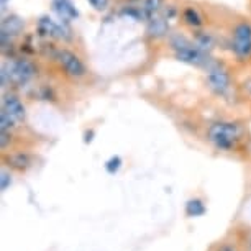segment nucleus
<instances>
[{
	"label": "nucleus",
	"instance_id": "1",
	"mask_svg": "<svg viewBox=\"0 0 251 251\" xmlns=\"http://www.w3.org/2000/svg\"><path fill=\"white\" fill-rule=\"evenodd\" d=\"M171 45L176 51V58L182 63L194 64V66H203L207 63V54L202 51L197 45L191 43L181 35H176L171 38Z\"/></svg>",
	"mask_w": 251,
	"mask_h": 251
},
{
	"label": "nucleus",
	"instance_id": "2",
	"mask_svg": "<svg viewBox=\"0 0 251 251\" xmlns=\"http://www.w3.org/2000/svg\"><path fill=\"white\" fill-rule=\"evenodd\" d=\"M238 135H240L238 126L235 123H226V122L215 123L208 130V138L220 150H230L236 141V138H238Z\"/></svg>",
	"mask_w": 251,
	"mask_h": 251
},
{
	"label": "nucleus",
	"instance_id": "3",
	"mask_svg": "<svg viewBox=\"0 0 251 251\" xmlns=\"http://www.w3.org/2000/svg\"><path fill=\"white\" fill-rule=\"evenodd\" d=\"M3 68L7 69L8 80H10L12 84H15V86H25V84L30 82L36 74L35 66L26 59L12 61V63L5 64Z\"/></svg>",
	"mask_w": 251,
	"mask_h": 251
},
{
	"label": "nucleus",
	"instance_id": "4",
	"mask_svg": "<svg viewBox=\"0 0 251 251\" xmlns=\"http://www.w3.org/2000/svg\"><path fill=\"white\" fill-rule=\"evenodd\" d=\"M233 51L238 58H248L251 54V25L240 23L233 31Z\"/></svg>",
	"mask_w": 251,
	"mask_h": 251
},
{
	"label": "nucleus",
	"instance_id": "5",
	"mask_svg": "<svg viewBox=\"0 0 251 251\" xmlns=\"http://www.w3.org/2000/svg\"><path fill=\"white\" fill-rule=\"evenodd\" d=\"M58 61L63 66V69L66 71V74L71 77H80L86 73L82 61L79 59V56H75L74 53H71L68 50H61L58 53Z\"/></svg>",
	"mask_w": 251,
	"mask_h": 251
},
{
	"label": "nucleus",
	"instance_id": "6",
	"mask_svg": "<svg viewBox=\"0 0 251 251\" xmlns=\"http://www.w3.org/2000/svg\"><path fill=\"white\" fill-rule=\"evenodd\" d=\"M207 80H208V86H210L212 91L217 92L219 96H224V94L228 92L230 75L225 69H222L220 66H214V68L208 69Z\"/></svg>",
	"mask_w": 251,
	"mask_h": 251
},
{
	"label": "nucleus",
	"instance_id": "7",
	"mask_svg": "<svg viewBox=\"0 0 251 251\" xmlns=\"http://www.w3.org/2000/svg\"><path fill=\"white\" fill-rule=\"evenodd\" d=\"M38 31L41 36H51V38H59V40H68L69 35L63 26L54 23L48 17H41L38 22Z\"/></svg>",
	"mask_w": 251,
	"mask_h": 251
},
{
	"label": "nucleus",
	"instance_id": "8",
	"mask_svg": "<svg viewBox=\"0 0 251 251\" xmlns=\"http://www.w3.org/2000/svg\"><path fill=\"white\" fill-rule=\"evenodd\" d=\"M2 105H3L2 107L3 110L10 113L17 122H22L23 118H25V107H23V103L20 102V99H18L17 96H13V94H7V96H3Z\"/></svg>",
	"mask_w": 251,
	"mask_h": 251
},
{
	"label": "nucleus",
	"instance_id": "9",
	"mask_svg": "<svg viewBox=\"0 0 251 251\" xmlns=\"http://www.w3.org/2000/svg\"><path fill=\"white\" fill-rule=\"evenodd\" d=\"M54 10L59 13L61 18L64 20H74V18L79 17L77 8L74 7V3L71 0H53Z\"/></svg>",
	"mask_w": 251,
	"mask_h": 251
},
{
	"label": "nucleus",
	"instance_id": "10",
	"mask_svg": "<svg viewBox=\"0 0 251 251\" xmlns=\"http://www.w3.org/2000/svg\"><path fill=\"white\" fill-rule=\"evenodd\" d=\"M169 30V25H168V20L163 17H153L150 18L148 22V28H146V31H148V35L151 38H161L164 36L166 33Z\"/></svg>",
	"mask_w": 251,
	"mask_h": 251
},
{
	"label": "nucleus",
	"instance_id": "11",
	"mask_svg": "<svg viewBox=\"0 0 251 251\" xmlns=\"http://www.w3.org/2000/svg\"><path fill=\"white\" fill-rule=\"evenodd\" d=\"M23 30V20L17 15L5 17L2 20V33H5L8 36H15Z\"/></svg>",
	"mask_w": 251,
	"mask_h": 251
},
{
	"label": "nucleus",
	"instance_id": "12",
	"mask_svg": "<svg viewBox=\"0 0 251 251\" xmlns=\"http://www.w3.org/2000/svg\"><path fill=\"white\" fill-rule=\"evenodd\" d=\"M161 7H163V0H143L141 12H143V17L150 20L161 10Z\"/></svg>",
	"mask_w": 251,
	"mask_h": 251
},
{
	"label": "nucleus",
	"instance_id": "13",
	"mask_svg": "<svg viewBox=\"0 0 251 251\" xmlns=\"http://www.w3.org/2000/svg\"><path fill=\"white\" fill-rule=\"evenodd\" d=\"M186 212L189 217H201L205 214V207H203L202 201H199V199H191L186 205Z\"/></svg>",
	"mask_w": 251,
	"mask_h": 251
},
{
	"label": "nucleus",
	"instance_id": "14",
	"mask_svg": "<svg viewBox=\"0 0 251 251\" xmlns=\"http://www.w3.org/2000/svg\"><path fill=\"white\" fill-rule=\"evenodd\" d=\"M7 161H8V164L13 166V168H17V169H26L28 166H30V158L23 153L8 156Z\"/></svg>",
	"mask_w": 251,
	"mask_h": 251
},
{
	"label": "nucleus",
	"instance_id": "15",
	"mask_svg": "<svg viewBox=\"0 0 251 251\" xmlns=\"http://www.w3.org/2000/svg\"><path fill=\"white\" fill-rule=\"evenodd\" d=\"M15 118H13L10 113L5 112L2 108V112H0V130L2 131H10L13 126H15Z\"/></svg>",
	"mask_w": 251,
	"mask_h": 251
},
{
	"label": "nucleus",
	"instance_id": "16",
	"mask_svg": "<svg viewBox=\"0 0 251 251\" xmlns=\"http://www.w3.org/2000/svg\"><path fill=\"white\" fill-rule=\"evenodd\" d=\"M184 20H186L191 26L202 25V18L197 13V10H194V8H186V10H184Z\"/></svg>",
	"mask_w": 251,
	"mask_h": 251
},
{
	"label": "nucleus",
	"instance_id": "17",
	"mask_svg": "<svg viewBox=\"0 0 251 251\" xmlns=\"http://www.w3.org/2000/svg\"><path fill=\"white\" fill-rule=\"evenodd\" d=\"M196 45H197L202 51L210 50V48H212V38L208 36L207 33H199V35H197V40H196Z\"/></svg>",
	"mask_w": 251,
	"mask_h": 251
},
{
	"label": "nucleus",
	"instance_id": "18",
	"mask_svg": "<svg viewBox=\"0 0 251 251\" xmlns=\"http://www.w3.org/2000/svg\"><path fill=\"white\" fill-rule=\"evenodd\" d=\"M120 166H122V158H120V156H112V158L105 163V169L110 174H115L118 169H120Z\"/></svg>",
	"mask_w": 251,
	"mask_h": 251
},
{
	"label": "nucleus",
	"instance_id": "19",
	"mask_svg": "<svg viewBox=\"0 0 251 251\" xmlns=\"http://www.w3.org/2000/svg\"><path fill=\"white\" fill-rule=\"evenodd\" d=\"M87 2L99 12L105 10V8L108 7V0H87Z\"/></svg>",
	"mask_w": 251,
	"mask_h": 251
},
{
	"label": "nucleus",
	"instance_id": "20",
	"mask_svg": "<svg viewBox=\"0 0 251 251\" xmlns=\"http://www.w3.org/2000/svg\"><path fill=\"white\" fill-rule=\"evenodd\" d=\"M0 181H2V182H0V189H2V191H5V189L10 186L12 176L7 171H2V177H0Z\"/></svg>",
	"mask_w": 251,
	"mask_h": 251
},
{
	"label": "nucleus",
	"instance_id": "21",
	"mask_svg": "<svg viewBox=\"0 0 251 251\" xmlns=\"http://www.w3.org/2000/svg\"><path fill=\"white\" fill-rule=\"evenodd\" d=\"M8 141H10V133H8V131H2V135H0V146L5 148L8 145Z\"/></svg>",
	"mask_w": 251,
	"mask_h": 251
},
{
	"label": "nucleus",
	"instance_id": "22",
	"mask_svg": "<svg viewBox=\"0 0 251 251\" xmlns=\"http://www.w3.org/2000/svg\"><path fill=\"white\" fill-rule=\"evenodd\" d=\"M94 140V131H86V135H84V143H91Z\"/></svg>",
	"mask_w": 251,
	"mask_h": 251
},
{
	"label": "nucleus",
	"instance_id": "23",
	"mask_svg": "<svg viewBox=\"0 0 251 251\" xmlns=\"http://www.w3.org/2000/svg\"><path fill=\"white\" fill-rule=\"evenodd\" d=\"M219 251H235V250L231 248V246H224V248H220Z\"/></svg>",
	"mask_w": 251,
	"mask_h": 251
}]
</instances>
